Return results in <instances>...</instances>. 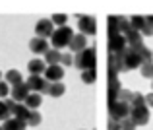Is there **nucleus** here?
<instances>
[{
    "mask_svg": "<svg viewBox=\"0 0 153 130\" xmlns=\"http://www.w3.org/2000/svg\"><path fill=\"white\" fill-rule=\"evenodd\" d=\"M116 58L120 60V66H122V72H130V70H136V68L142 66V58H140V55L134 51V49L126 47L122 52H118V55H114Z\"/></svg>",
    "mask_w": 153,
    "mask_h": 130,
    "instance_id": "obj_1",
    "label": "nucleus"
},
{
    "mask_svg": "<svg viewBox=\"0 0 153 130\" xmlns=\"http://www.w3.org/2000/svg\"><path fill=\"white\" fill-rule=\"evenodd\" d=\"M95 62H97V52H95V47H87L83 49L82 52L74 55V66L79 68V70H89V68H95Z\"/></svg>",
    "mask_w": 153,
    "mask_h": 130,
    "instance_id": "obj_2",
    "label": "nucleus"
},
{
    "mask_svg": "<svg viewBox=\"0 0 153 130\" xmlns=\"http://www.w3.org/2000/svg\"><path fill=\"white\" fill-rule=\"evenodd\" d=\"M72 37H74V29L68 25H62L58 27V29H54V33L51 35V45L52 49H56V51H60L62 47H68L72 41Z\"/></svg>",
    "mask_w": 153,
    "mask_h": 130,
    "instance_id": "obj_3",
    "label": "nucleus"
},
{
    "mask_svg": "<svg viewBox=\"0 0 153 130\" xmlns=\"http://www.w3.org/2000/svg\"><path fill=\"white\" fill-rule=\"evenodd\" d=\"M108 117H111L112 120H116V123L128 119V117H130V105L122 103V101L111 103V105H108Z\"/></svg>",
    "mask_w": 153,
    "mask_h": 130,
    "instance_id": "obj_4",
    "label": "nucleus"
},
{
    "mask_svg": "<svg viewBox=\"0 0 153 130\" xmlns=\"http://www.w3.org/2000/svg\"><path fill=\"white\" fill-rule=\"evenodd\" d=\"M130 120L136 126H146L149 123V109L146 105H142V107H130Z\"/></svg>",
    "mask_w": 153,
    "mask_h": 130,
    "instance_id": "obj_5",
    "label": "nucleus"
},
{
    "mask_svg": "<svg viewBox=\"0 0 153 130\" xmlns=\"http://www.w3.org/2000/svg\"><path fill=\"white\" fill-rule=\"evenodd\" d=\"M27 87H29V91H33V93H49V87H51V84L47 82L43 76H33L31 74L29 78H27Z\"/></svg>",
    "mask_w": 153,
    "mask_h": 130,
    "instance_id": "obj_6",
    "label": "nucleus"
},
{
    "mask_svg": "<svg viewBox=\"0 0 153 130\" xmlns=\"http://www.w3.org/2000/svg\"><path fill=\"white\" fill-rule=\"evenodd\" d=\"M79 23V31H82V35H95V31H97V23H95V18L93 16H78Z\"/></svg>",
    "mask_w": 153,
    "mask_h": 130,
    "instance_id": "obj_7",
    "label": "nucleus"
},
{
    "mask_svg": "<svg viewBox=\"0 0 153 130\" xmlns=\"http://www.w3.org/2000/svg\"><path fill=\"white\" fill-rule=\"evenodd\" d=\"M126 39H124V35L120 33H114V35H108V55H118V52H122L124 49H126Z\"/></svg>",
    "mask_w": 153,
    "mask_h": 130,
    "instance_id": "obj_8",
    "label": "nucleus"
},
{
    "mask_svg": "<svg viewBox=\"0 0 153 130\" xmlns=\"http://www.w3.org/2000/svg\"><path fill=\"white\" fill-rule=\"evenodd\" d=\"M35 33L41 39H51V35L54 33V25H52L51 19H39L37 25H35Z\"/></svg>",
    "mask_w": 153,
    "mask_h": 130,
    "instance_id": "obj_9",
    "label": "nucleus"
},
{
    "mask_svg": "<svg viewBox=\"0 0 153 130\" xmlns=\"http://www.w3.org/2000/svg\"><path fill=\"white\" fill-rule=\"evenodd\" d=\"M43 78H45L49 84L62 82V78H64V68L60 66V64H56V66H47V70H45V74H43Z\"/></svg>",
    "mask_w": 153,
    "mask_h": 130,
    "instance_id": "obj_10",
    "label": "nucleus"
},
{
    "mask_svg": "<svg viewBox=\"0 0 153 130\" xmlns=\"http://www.w3.org/2000/svg\"><path fill=\"white\" fill-rule=\"evenodd\" d=\"M120 89H122V86H120V80H118V78H108V93H107V97H108V105H111V103H116V101H118V93H120Z\"/></svg>",
    "mask_w": 153,
    "mask_h": 130,
    "instance_id": "obj_11",
    "label": "nucleus"
},
{
    "mask_svg": "<svg viewBox=\"0 0 153 130\" xmlns=\"http://www.w3.org/2000/svg\"><path fill=\"white\" fill-rule=\"evenodd\" d=\"M124 39H126V45L130 49H134V51H138L140 47H143V37L134 29H130L128 33H124Z\"/></svg>",
    "mask_w": 153,
    "mask_h": 130,
    "instance_id": "obj_12",
    "label": "nucleus"
},
{
    "mask_svg": "<svg viewBox=\"0 0 153 130\" xmlns=\"http://www.w3.org/2000/svg\"><path fill=\"white\" fill-rule=\"evenodd\" d=\"M10 91H12V101H16V103H19V101H25V99H27V95L31 93L25 82L19 84V86H14V87L10 89Z\"/></svg>",
    "mask_w": 153,
    "mask_h": 130,
    "instance_id": "obj_13",
    "label": "nucleus"
},
{
    "mask_svg": "<svg viewBox=\"0 0 153 130\" xmlns=\"http://www.w3.org/2000/svg\"><path fill=\"white\" fill-rule=\"evenodd\" d=\"M68 47L78 55V52L83 51V49H87V37H85V35H82V33H74V37H72V41H70Z\"/></svg>",
    "mask_w": 153,
    "mask_h": 130,
    "instance_id": "obj_14",
    "label": "nucleus"
},
{
    "mask_svg": "<svg viewBox=\"0 0 153 130\" xmlns=\"http://www.w3.org/2000/svg\"><path fill=\"white\" fill-rule=\"evenodd\" d=\"M29 49L35 52V55H45V52L49 51V43H47V39L33 37V39L29 41Z\"/></svg>",
    "mask_w": 153,
    "mask_h": 130,
    "instance_id": "obj_15",
    "label": "nucleus"
},
{
    "mask_svg": "<svg viewBox=\"0 0 153 130\" xmlns=\"http://www.w3.org/2000/svg\"><path fill=\"white\" fill-rule=\"evenodd\" d=\"M27 70H29V74H33V76H41V74H45L47 64H45L43 58H33V60H29V64H27Z\"/></svg>",
    "mask_w": 153,
    "mask_h": 130,
    "instance_id": "obj_16",
    "label": "nucleus"
},
{
    "mask_svg": "<svg viewBox=\"0 0 153 130\" xmlns=\"http://www.w3.org/2000/svg\"><path fill=\"white\" fill-rule=\"evenodd\" d=\"M60 58H62V52L56 51V49H49V51L45 52V64L47 66H56V64H60Z\"/></svg>",
    "mask_w": 153,
    "mask_h": 130,
    "instance_id": "obj_17",
    "label": "nucleus"
},
{
    "mask_svg": "<svg viewBox=\"0 0 153 130\" xmlns=\"http://www.w3.org/2000/svg\"><path fill=\"white\" fill-rule=\"evenodd\" d=\"M27 126V123L25 120H18V119H8V120H4V124H2V130H25Z\"/></svg>",
    "mask_w": 153,
    "mask_h": 130,
    "instance_id": "obj_18",
    "label": "nucleus"
},
{
    "mask_svg": "<svg viewBox=\"0 0 153 130\" xmlns=\"http://www.w3.org/2000/svg\"><path fill=\"white\" fill-rule=\"evenodd\" d=\"M23 103H25V107L29 109V111H37L39 105L43 103V99H41V95H39V93H29V95H27V99L23 101Z\"/></svg>",
    "mask_w": 153,
    "mask_h": 130,
    "instance_id": "obj_19",
    "label": "nucleus"
},
{
    "mask_svg": "<svg viewBox=\"0 0 153 130\" xmlns=\"http://www.w3.org/2000/svg\"><path fill=\"white\" fill-rule=\"evenodd\" d=\"M6 84L8 86H19V84H23V78H22V74H19L18 70H8L6 72Z\"/></svg>",
    "mask_w": 153,
    "mask_h": 130,
    "instance_id": "obj_20",
    "label": "nucleus"
},
{
    "mask_svg": "<svg viewBox=\"0 0 153 130\" xmlns=\"http://www.w3.org/2000/svg\"><path fill=\"white\" fill-rule=\"evenodd\" d=\"M136 52L140 55V58H142L143 64H151V62H153V52H151V49L146 47V45H143V47H140Z\"/></svg>",
    "mask_w": 153,
    "mask_h": 130,
    "instance_id": "obj_21",
    "label": "nucleus"
},
{
    "mask_svg": "<svg viewBox=\"0 0 153 130\" xmlns=\"http://www.w3.org/2000/svg\"><path fill=\"white\" fill-rule=\"evenodd\" d=\"M64 91H66V86H64L62 82L51 84V87H49V95L51 97H60V95H64Z\"/></svg>",
    "mask_w": 153,
    "mask_h": 130,
    "instance_id": "obj_22",
    "label": "nucleus"
},
{
    "mask_svg": "<svg viewBox=\"0 0 153 130\" xmlns=\"http://www.w3.org/2000/svg\"><path fill=\"white\" fill-rule=\"evenodd\" d=\"M82 80H83V84H95V80H97V70L95 68H89V70H83L82 72Z\"/></svg>",
    "mask_w": 153,
    "mask_h": 130,
    "instance_id": "obj_23",
    "label": "nucleus"
},
{
    "mask_svg": "<svg viewBox=\"0 0 153 130\" xmlns=\"http://www.w3.org/2000/svg\"><path fill=\"white\" fill-rule=\"evenodd\" d=\"M41 120H43V117L39 111H29V117H27V124L29 126H39Z\"/></svg>",
    "mask_w": 153,
    "mask_h": 130,
    "instance_id": "obj_24",
    "label": "nucleus"
},
{
    "mask_svg": "<svg viewBox=\"0 0 153 130\" xmlns=\"http://www.w3.org/2000/svg\"><path fill=\"white\" fill-rule=\"evenodd\" d=\"M130 29H132V25H130V18H118V33H120V35H124V33H128Z\"/></svg>",
    "mask_w": 153,
    "mask_h": 130,
    "instance_id": "obj_25",
    "label": "nucleus"
},
{
    "mask_svg": "<svg viewBox=\"0 0 153 130\" xmlns=\"http://www.w3.org/2000/svg\"><path fill=\"white\" fill-rule=\"evenodd\" d=\"M132 97H134V91H130V89H120V93H118V101H122V103H126V105H130L132 103Z\"/></svg>",
    "mask_w": 153,
    "mask_h": 130,
    "instance_id": "obj_26",
    "label": "nucleus"
},
{
    "mask_svg": "<svg viewBox=\"0 0 153 130\" xmlns=\"http://www.w3.org/2000/svg\"><path fill=\"white\" fill-rule=\"evenodd\" d=\"M51 22H52V25H58V27H62V25H66V22H68V16L66 14H54L51 18Z\"/></svg>",
    "mask_w": 153,
    "mask_h": 130,
    "instance_id": "obj_27",
    "label": "nucleus"
},
{
    "mask_svg": "<svg viewBox=\"0 0 153 130\" xmlns=\"http://www.w3.org/2000/svg\"><path fill=\"white\" fill-rule=\"evenodd\" d=\"M118 33V16H112L108 18V35Z\"/></svg>",
    "mask_w": 153,
    "mask_h": 130,
    "instance_id": "obj_28",
    "label": "nucleus"
},
{
    "mask_svg": "<svg viewBox=\"0 0 153 130\" xmlns=\"http://www.w3.org/2000/svg\"><path fill=\"white\" fill-rule=\"evenodd\" d=\"M140 70H142V76L147 80H153V62L151 64H142L140 66Z\"/></svg>",
    "mask_w": 153,
    "mask_h": 130,
    "instance_id": "obj_29",
    "label": "nucleus"
},
{
    "mask_svg": "<svg viewBox=\"0 0 153 130\" xmlns=\"http://www.w3.org/2000/svg\"><path fill=\"white\" fill-rule=\"evenodd\" d=\"M10 109H8V105L4 103V101H0V120H8L10 119Z\"/></svg>",
    "mask_w": 153,
    "mask_h": 130,
    "instance_id": "obj_30",
    "label": "nucleus"
},
{
    "mask_svg": "<svg viewBox=\"0 0 153 130\" xmlns=\"http://www.w3.org/2000/svg\"><path fill=\"white\" fill-rule=\"evenodd\" d=\"M118 124H120V130H136V124L130 120V117H128V119H124V120H120Z\"/></svg>",
    "mask_w": 153,
    "mask_h": 130,
    "instance_id": "obj_31",
    "label": "nucleus"
},
{
    "mask_svg": "<svg viewBox=\"0 0 153 130\" xmlns=\"http://www.w3.org/2000/svg\"><path fill=\"white\" fill-rule=\"evenodd\" d=\"M140 35H142V37H151V35H153V25L147 22V18H146V27L142 29V33H140Z\"/></svg>",
    "mask_w": 153,
    "mask_h": 130,
    "instance_id": "obj_32",
    "label": "nucleus"
},
{
    "mask_svg": "<svg viewBox=\"0 0 153 130\" xmlns=\"http://www.w3.org/2000/svg\"><path fill=\"white\" fill-rule=\"evenodd\" d=\"M74 64V56L72 55H62V58H60V66H72Z\"/></svg>",
    "mask_w": 153,
    "mask_h": 130,
    "instance_id": "obj_33",
    "label": "nucleus"
},
{
    "mask_svg": "<svg viewBox=\"0 0 153 130\" xmlns=\"http://www.w3.org/2000/svg\"><path fill=\"white\" fill-rule=\"evenodd\" d=\"M8 93H10V86L6 82H0V99L8 97Z\"/></svg>",
    "mask_w": 153,
    "mask_h": 130,
    "instance_id": "obj_34",
    "label": "nucleus"
},
{
    "mask_svg": "<svg viewBox=\"0 0 153 130\" xmlns=\"http://www.w3.org/2000/svg\"><path fill=\"white\" fill-rule=\"evenodd\" d=\"M107 128H108V130H120V124L116 123V120L111 119V120H108V124H107Z\"/></svg>",
    "mask_w": 153,
    "mask_h": 130,
    "instance_id": "obj_35",
    "label": "nucleus"
},
{
    "mask_svg": "<svg viewBox=\"0 0 153 130\" xmlns=\"http://www.w3.org/2000/svg\"><path fill=\"white\" fill-rule=\"evenodd\" d=\"M143 99H146V107H153V91L143 95Z\"/></svg>",
    "mask_w": 153,
    "mask_h": 130,
    "instance_id": "obj_36",
    "label": "nucleus"
},
{
    "mask_svg": "<svg viewBox=\"0 0 153 130\" xmlns=\"http://www.w3.org/2000/svg\"><path fill=\"white\" fill-rule=\"evenodd\" d=\"M0 78H2V72H0Z\"/></svg>",
    "mask_w": 153,
    "mask_h": 130,
    "instance_id": "obj_37",
    "label": "nucleus"
},
{
    "mask_svg": "<svg viewBox=\"0 0 153 130\" xmlns=\"http://www.w3.org/2000/svg\"><path fill=\"white\" fill-rule=\"evenodd\" d=\"M151 89H153V84H151Z\"/></svg>",
    "mask_w": 153,
    "mask_h": 130,
    "instance_id": "obj_38",
    "label": "nucleus"
},
{
    "mask_svg": "<svg viewBox=\"0 0 153 130\" xmlns=\"http://www.w3.org/2000/svg\"><path fill=\"white\" fill-rule=\"evenodd\" d=\"M0 130H2V126H0Z\"/></svg>",
    "mask_w": 153,
    "mask_h": 130,
    "instance_id": "obj_39",
    "label": "nucleus"
}]
</instances>
